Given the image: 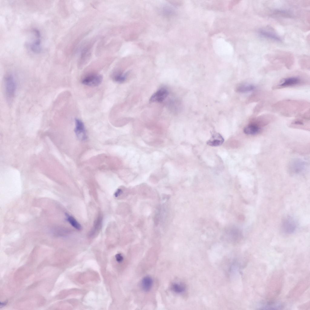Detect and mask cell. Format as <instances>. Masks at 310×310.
Here are the masks:
<instances>
[{"label": "cell", "instance_id": "obj_17", "mask_svg": "<svg viewBox=\"0 0 310 310\" xmlns=\"http://www.w3.org/2000/svg\"><path fill=\"white\" fill-rule=\"evenodd\" d=\"M102 222V219L101 217H98L96 220L94 227L91 232V236H93L99 231L101 227Z\"/></svg>", "mask_w": 310, "mask_h": 310}, {"label": "cell", "instance_id": "obj_8", "mask_svg": "<svg viewBox=\"0 0 310 310\" xmlns=\"http://www.w3.org/2000/svg\"><path fill=\"white\" fill-rule=\"evenodd\" d=\"M261 129L257 124L251 123L246 127L244 129V132L246 134L253 135L259 133Z\"/></svg>", "mask_w": 310, "mask_h": 310}, {"label": "cell", "instance_id": "obj_14", "mask_svg": "<svg viewBox=\"0 0 310 310\" xmlns=\"http://www.w3.org/2000/svg\"><path fill=\"white\" fill-rule=\"evenodd\" d=\"M66 216L67 221L73 227L78 230L81 229V226L73 217L68 214Z\"/></svg>", "mask_w": 310, "mask_h": 310}, {"label": "cell", "instance_id": "obj_16", "mask_svg": "<svg viewBox=\"0 0 310 310\" xmlns=\"http://www.w3.org/2000/svg\"><path fill=\"white\" fill-rule=\"evenodd\" d=\"M292 165V170L294 171V172L299 173L303 168L304 163L302 162L299 160H296L293 163Z\"/></svg>", "mask_w": 310, "mask_h": 310}, {"label": "cell", "instance_id": "obj_21", "mask_svg": "<svg viewBox=\"0 0 310 310\" xmlns=\"http://www.w3.org/2000/svg\"><path fill=\"white\" fill-rule=\"evenodd\" d=\"M6 303L7 302H2V303H1L0 306H3V305H6Z\"/></svg>", "mask_w": 310, "mask_h": 310}, {"label": "cell", "instance_id": "obj_3", "mask_svg": "<svg viewBox=\"0 0 310 310\" xmlns=\"http://www.w3.org/2000/svg\"><path fill=\"white\" fill-rule=\"evenodd\" d=\"M32 31L34 37L32 41L29 44V46L30 50L33 53H39L42 50L40 33L36 29H33Z\"/></svg>", "mask_w": 310, "mask_h": 310}, {"label": "cell", "instance_id": "obj_6", "mask_svg": "<svg viewBox=\"0 0 310 310\" xmlns=\"http://www.w3.org/2000/svg\"><path fill=\"white\" fill-rule=\"evenodd\" d=\"M168 92L164 88H162L154 93L150 97V102H162L167 96Z\"/></svg>", "mask_w": 310, "mask_h": 310}, {"label": "cell", "instance_id": "obj_12", "mask_svg": "<svg viewBox=\"0 0 310 310\" xmlns=\"http://www.w3.org/2000/svg\"><path fill=\"white\" fill-rule=\"evenodd\" d=\"M259 34L262 37L276 41H282L280 37L270 31L261 30L259 31Z\"/></svg>", "mask_w": 310, "mask_h": 310}, {"label": "cell", "instance_id": "obj_5", "mask_svg": "<svg viewBox=\"0 0 310 310\" xmlns=\"http://www.w3.org/2000/svg\"><path fill=\"white\" fill-rule=\"evenodd\" d=\"M75 132L78 137L81 140H84L86 138V135L85 127L83 123L78 118H75Z\"/></svg>", "mask_w": 310, "mask_h": 310}, {"label": "cell", "instance_id": "obj_2", "mask_svg": "<svg viewBox=\"0 0 310 310\" xmlns=\"http://www.w3.org/2000/svg\"><path fill=\"white\" fill-rule=\"evenodd\" d=\"M102 76L98 74H91L84 77L82 81L84 84L90 87H96L99 85L102 82Z\"/></svg>", "mask_w": 310, "mask_h": 310}, {"label": "cell", "instance_id": "obj_11", "mask_svg": "<svg viewBox=\"0 0 310 310\" xmlns=\"http://www.w3.org/2000/svg\"><path fill=\"white\" fill-rule=\"evenodd\" d=\"M256 88L254 85L248 84H243L239 85L236 88V91L241 93H246L254 90Z\"/></svg>", "mask_w": 310, "mask_h": 310}, {"label": "cell", "instance_id": "obj_4", "mask_svg": "<svg viewBox=\"0 0 310 310\" xmlns=\"http://www.w3.org/2000/svg\"><path fill=\"white\" fill-rule=\"evenodd\" d=\"M296 227V224L295 220L290 217H288L284 219L281 224L282 231L286 234L293 233Z\"/></svg>", "mask_w": 310, "mask_h": 310}, {"label": "cell", "instance_id": "obj_18", "mask_svg": "<svg viewBox=\"0 0 310 310\" xmlns=\"http://www.w3.org/2000/svg\"><path fill=\"white\" fill-rule=\"evenodd\" d=\"M275 14L277 15H281L284 17H291L292 15L288 11L283 10H276L274 12Z\"/></svg>", "mask_w": 310, "mask_h": 310}, {"label": "cell", "instance_id": "obj_1", "mask_svg": "<svg viewBox=\"0 0 310 310\" xmlns=\"http://www.w3.org/2000/svg\"><path fill=\"white\" fill-rule=\"evenodd\" d=\"M5 92L7 98H12L14 96L16 84L14 77L11 74L7 75L5 79Z\"/></svg>", "mask_w": 310, "mask_h": 310}, {"label": "cell", "instance_id": "obj_20", "mask_svg": "<svg viewBox=\"0 0 310 310\" xmlns=\"http://www.w3.org/2000/svg\"><path fill=\"white\" fill-rule=\"evenodd\" d=\"M122 193V190L120 189H118L114 193V196L117 197L120 195Z\"/></svg>", "mask_w": 310, "mask_h": 310}, {"label": "cell", "instance_id": "obj_15", "mask_svg": "<svg viewBox=\"0 0 310 310\" xmlns=\"http://www.w3.org/2000/svg\"><path fill=\"white\" fill-rule=\"evenodd\" d=\"M126 74H123L122 73L117 72L114 73L113 76V80L118 83H122L126 80Z\"/></svg>", "mask_w": 310, "mask_h": 310}, {"label": "cell", "instance_id": "obj_19", "mask_svg": "<svg viewBox=\"0 0 310 310\" xmlns=\"http://www.w3.org/2000/svg\"><path fill=\"white\" fill-rule=\"evenodd\" d=\"M115 258L117 262H121L124 259L123 256L120 253L117 254L115 256Z\"/></svg>", "mask_w": 310, "mask_h": 310}, {"label": "cell", "instance_id": "obj_10", "mask_svg": "<svg viewBox=\"0 0 310 310\" xmlns=\"http://www.w3.org/2000/svg\"><path fill=\"white\" fill-rule=\"evenodd\" d=\"M153 284V281L152 277L149 276H146L142 279L140 285L143 291L148 292L152 288Z\"/></svg>", "mask_w": 310, "mask_h": 310}, {"label": "cell", "instance_id": "obj_9", "mask_svg": "<svg viewBox=\"0 0 310 310\" xmlns=\"http://www.w3.org/2000/svg\"><path fill=\"white\" fill-rule=\"evenodd\" d=\"M301 79L297 77H291L283 79L280 83L281 87H287L295 86L300 83Z\"/></svg>", "mask_w": 310, "mask_h": 310}, {"label": "cell", "instance_id": "obj_13", "mask_svg": "<svg viewBox=\"0 0 310 310\" xmlns=\"http://www.w3.org/2000/svg\"><path fill=\"white\" fill-rule=\"evenodd\" d=\"M171 290L175 293L180 294L183 292L185 290V287L183 284L178 282H174L171 286Z\"/></svg>", "mask_w": 310, "mask_h": 310}, {"label": "cell", "instance_id": "obj_7", "mask_svg": "<svg viewBox=\"0 0 310 310\" xmlns=\"http://www.w3.org/2000/svg\"><path fill=\"white\" fill-rule=\"evenodd\" d=\"M224 139L222 135L218 133L213 134L211 138L207 142L208 145L211 146H218L222 144Z\"/></svg>", "mask_w": 310, "mask_h": 310}]
</instances>
